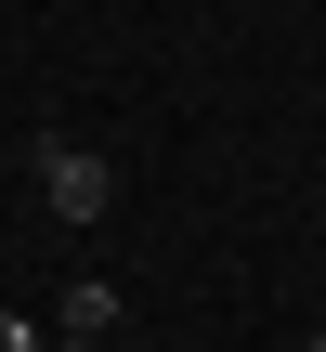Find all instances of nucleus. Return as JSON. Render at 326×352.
Returning a JSON list of instances; mask_svg holds the SVG:
<instances>
[{
    "mask_svg": "<svg viewBox=\"0 0 326 352\" xmlns=\"http://www.w3.org/2000/svg\"><path fill=\"white\" fill-rule=\"evenodd\" d=\"M39 352H105V340H39Z\"/></svg>",
    "mask_w": 326,
    "mask_h": 352,
    "instance_id": "20e7f679",
    "label": "nucleus"
},
{
    "mask_svg": "<svg viewBox=\"0 0 326 352\" xmlns=\"http://www.w3.org/2000/svg\"><path fill=\"white\" fill-rule=\"evenodd\" d=\"M314 352H326V327H314Z\"/></svg>",
    "mask_w": 326,
    "mask_h": 352,
    "instance_id": "39448f33",
    "label": "nucleus"
},
{
    "mask_svg": "<svg viewBox=\"0 0 326 352\" xmlns=\"http://www.w3.org/2000/svg\"><path fill=\"white\" fill-rule=\"evenodd\" d=\"M65 340H118V287H105V274L65 287Z\"/></svg>",
    "mask_w": 326,
    "mask_h": 352,
    "instance_id": "f03ea898",
    "label": "nucleus"
},
{
    "mask_svg": "<svg viewBox=\"0 0 326 352\" xmlns=\"http://www.w3.org/2000/svg\"><path fill=\"white\" fill-rule=\"evenodd\" d=\"M0 352H39V327H26V314H0Z\"/></svg>",
    "mask_w": 326,
    "mask_h": 352,
    "instance_id": "7ed1b4c3",
    "label": "nucleus"
},
{
    "mask_svg": "<svg viewBox=\"0 0 326 352\" xmlns=\"http://www.w3.org/2000/svg\"><path fill=\"white\" fill-rule=\"evenodd\" d=\"M39 196H52V222H105L118 209V170L91 144H39Z\"/></svg>",
    "mask_w": 326,
    "mask_h": 352,
    "instance_id": "f257e3e1",
    "label": "nucleus"
}]
</instances>
